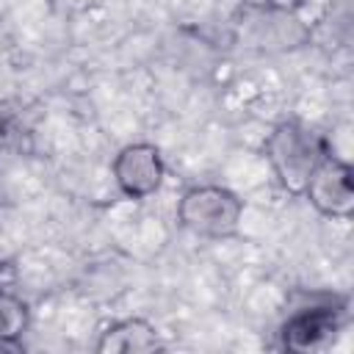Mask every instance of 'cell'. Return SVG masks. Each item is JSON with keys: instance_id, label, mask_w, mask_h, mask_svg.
<instances>
[{"instance_id": "7a4b0ae2", "label": "cell", "mask_w": 354, "mask_h": 354, "mask_svg": "<svg viewBox=\"0 0 354 354\" xmlns=\"http://www.w3.org/2000/svg\"><path fill=\"white\" fill-rule=\"evenodd\" d=\"M243 216V202L218 185H196L183 194L177 205V218L196 235L205 238H227L238 232Z\"/></svg>"}, {"instance_id": "ba28073f", "label": "cell", "mask_w": 354, "mask_h": 354, "mask_svg": "<svg viewBox=\"0 0 354 354\" xmlns=\"http://www.w3.org/2000/svg\"><path fill=\"white\" fill-rule=\"evenodd\" d=\"M22 136V111L14 102H0V147H11Z\"/></svg>"}, {"instance_id": "6da1fadb", "label": "cell", "mask_w": 354, "mask_h": 354, "mask_svg": "<svg viewBox=\"0 0 354 354\" xmlns=\"http://www.w3.org/2000/svg\"><path fill=\"white\" fill-rule=\"evenodd\" d=\"M266 155L282 188L290 194H304L307 180L324 160V147L313 130L301 127L299 122H282L271 130Z\"/></svg>"}, {"instance_id": "52a82bcc", "label": "cell", "mask_w": 354, "mask_h": 354, "mask_svg": "<svg viewBox=\"0 0 354 354\" xmlns=\"http://www.w3.org/2000/svg\"><path fill=\"white\" fill-rule=\"evenodd\" d=\"M28 304L11 293H0V348H17V337L28 329Z\"/></svg>"}, {"instance_id": "3957f363", "label": "cell", "mask_w": 354, "mask_h": 354, "mask_svg": "<svg viewBox=\"0 0 354 354\" xmlns=\"http://www.w3.org/2000/svg\"><path fill=\"white\" fill-rule=\"evenodd\" d=\"M113 177L122 194L144 199L163 183V160L152 144H130L113 160Z\"/></svg>"}, {"instance_id": "5b68a950", "label": "cell", "mask_w": 354, "mask_h": 354, "mask_svg": "<svg viewBox=\"0 0 354 354\" xmlns=\"http://www.w3.org/2000/svg\"><path fill=\"white\" fill-rule=\"evenodd\" d=\"M337 332H340V315L329 307H318L290 318L282 329V340L285 348L290 351H321L335 340Z\"/></svg>"}, {"instance_id": "8992f818", "label": "cell", "mask_w": 354, "mask_h": 354, "mask_svg": "<svg viewBox=\"0 0 354 354\" xmlns=\"http://www.w3.org/2000/svg\"><path fill=\"white\" fill-rule=\"evenodd\" d=\"M155 348H160L158 332L152 324L141 318H127V321L113 324L111 329L102 332L97 343L100 354H141V351H155Z\"/></svg>"}, {"instance_id": "277c9868", "label": "cell", "mask_w": 354, "mask_h": 354, "mask_svg": "<svg viewBox=\"0 0 354 354\" xmlns=\"http://www.w3.org/2000/svg\"><path fill=\"white\" fill-rule=\"evenodd\" d=\"M304 194L324 216L346 218L354 207V185H351L348 163H340V160L324 155V160L315 166L313 177L307 180Z\"/></svg>"}]
</instances>
